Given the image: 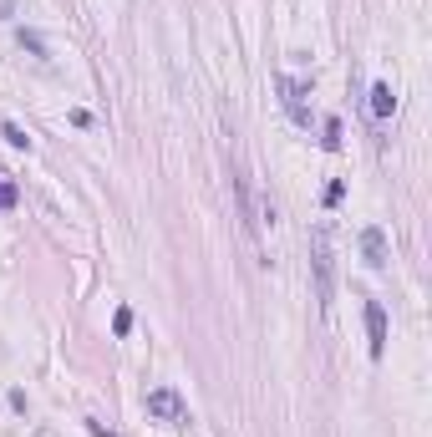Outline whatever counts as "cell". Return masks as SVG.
<instances>
[{
	"label": "cell",
	"instance_id": "1",
	"mask_svg": "<svg viewBox=\"0 0 432 437\" xmlns=\"http://www.w3.org/2000/svg\"><path fill=\"white\" fill-rule=\"evenodd\" d=\"M310 270H315V300L320 311H331L336 300V249H331V224L310 229Z\"/></svg>",
	"mask_w": 432,
	"mask_h": 437
},
{
	"label": "cell",
	"instance_id": "2",
	"mask_svg": "<svg viewBox=\"0 0 432 437\" xmlns=\"http://www.w3.org/2000/svg\"><path fill=\"white\" fill-rule=\"evenodd\" d=\"M148 417L188 422V412H183V402H178V391H173V386H158V391H148Z\"/></svg>",
	"mask_w": 432,
	"mask_h": 437
},
{
	"label": "cell",
	"instance_id": "3",
	"mask_svg": "<svg viewBox=\"0 0 432 437\" xmlns=\"http://www.w3.org/2000/svg\"><path fill=\"white\" fill-rule=\"evenodd\" d=\"M275 86H280V97H285V112H290L300 127H310V112H306V86H300L295 77H280Z\"/></svg>",
	"mask_w": 432,
	"mask_h": 437
},
{
	"label": "cell",
	"instance_id": "4",
	"mask_svg": "<svg viewBox=\"0 0 432 437\" xmlns=\"http://www.w3.org/2000/svg\"><path fill=\"white\" fill-rule=\"evenodd\" d=\"M366 336H372V356L386 351V311L377 300H366Z\"/></svg>",
	"mask_w": 432,
	"mask_h": 437
},
{
	"label": "cell",
	"instance_id": "5",
	"mask_svg": "<svg viewBox=\"0 0 432 437\" xmlns=\"http://www.w3.org/2000/svg\"><path fill=\"white\" fill-rule=\"evenodd\" d=\"M361 254H366V265H372V270H381L386 259H392V254H386V234L381 229H361Z\"/></svg>",
	"mask_w": 432,
	"mask_h": 437
},
{
	"label": "cell",
	"instance_id": "6",
	"mask_svg": "<svg viewBox=\"0 0 432 437\" xmlns=\"http://www.w3.org/2000/svg\"><path fill=\"white\" fill-rule=\"evenodd\" d=\"M366 107H372V117H392V112H397L392 86H386V81H377V86H372V102H366Z\"/></svg>",
	"mask_w": 432,
	"mask_h": 437
},
{
	"label": "cell",
	"instance_id": "7",
	"mask_svg": "<svg viewBox=\"0 0 432 437\" xmlns=\"http://www.w3.org/2000/svg\"><path fill=\"white\" fill-rule=\"evenodd\" d=\"M0 138H6L11 148H31V133H26L20 122H0Z\"/></svg>",
	"mask_w": 432,
	"mask_h": 437
},
{
	"label": "cell",
	"instance_id": "8",
	"mask_svg": "<svg viewBox=\"0 0 432 437\" xmlns=\"http://www.w3.org/2000/svg\"><path fill=\"white\" fill-rule=\"evenodd\" d=\"M320 133H326V138H320V148L336 152V148H341V117H326V122H320Z\"/></svg>",
	"mask_w": 432,
	"mask_h": 437
},
{
	"label": "cell",
	"instance_id": "9",
	"mask_svg": "<svg viewBox=\"0 0 432 437\" xmlns=\"http://www.w3.org/2000/svg\"><path fill=\"white\" fill-rule=\"evenodd\" d=\"M15 204H20V188L11 178H0V209H15Z\"/></svg>",
	"mask_w": 432,
	"mask_h": 437
},
{
	"label": "cell",
	"instance_id": "10",
	"mask_svg": "<svg viewBox=\"0 0 432 437\" xmlns=\"http://www.w3.org/2000/svg\"><path fill=\"white\" fill-rule=\"evenodd\" d=\"M112 331H117V336H127V331H133V311H127V305H117V315H112Z\"/></svg>",
	"mask_w": 432,
	"mask_h": 437
},
{
	"label": "cell",
	"instance_id": "11",
	"mask_svg": "<svg viewBox=\"0 0 432 437\" xmlns=\"http://www.w3.org/2000/svg\"><path fill=\"white\" fill-rule=\"evenodd\" d=\"M20 46H26V51H36V56H46V41H41L36 31H20Z\"/></svg>",
	"mask_w": 432,
	"mask_h": 437
},
{
	"label": "cell",
	"instance_id": "12",
	"mask_svg": "<svg viewBox=\"0 0 432 437\" xmlns=\"http://www.w3.org/2000/svg\"><path fill=\"white\" fill-rule=\"evenodd\" d=\"M341 199H346V183H331V188H326V209H336Z\"/></svg>",
	"mask_w": 432,
	"mask_h": 437
},
{
	"label": "cell",
	"instance_id": "13",
	"mask_svg": "<svg viewBox=\"0 0 432 437\" xmlns=\"http://www.w3.org/2000/svg\"><path fill=\"white\" fill-rule=\"evenodd\" d=\"M86 427H92V437H112V432H107L102 422H86Z\"/></svg>",
	"mask_w": 432,
	"mask_h": 437
}]
</instances>
